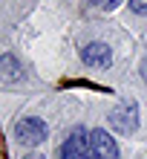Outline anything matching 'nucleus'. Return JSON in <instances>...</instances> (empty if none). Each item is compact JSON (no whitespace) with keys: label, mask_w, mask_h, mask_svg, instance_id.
I'll use <instances>...</instances> for the list:
<instances>
[{"label":"nucleus","mask_w":147,"mask_h":159,"mask_svg":"<svg viewBox=\"0 0 147 159\" xmlns=\"http://www.w3.org/2000/svg\"><path fill=\"white\" fill-rule=\"evenodd\" d=\"M89 159H118V145L107 130L89 133Z\"/></svg>","instance_id":"4"},{"label":"nucleus","mask_w":147,"mask_h":159,"mask_svg":"<svg viewBox=\"0 0 147 159\" xmlns=\"http://www.w3.org/2000/svg\"><path fill=\"white\" fill-rule=\"evenodd\" d=\"M110 125H113V130H118L124 136L136 133V127H139V104L136 101H124L121 107H115L110 113Z\"/></svg>","instance_id":"2"},{"label":"nucleus","mask_w":147,"mask_h":159,"mask_svg":"<svg viewBox=\"0 0 147 159\" xmlns=\"http://www.w3.org/2000/svg\"><path fill=\"white\" fill-rule=\"evenodd\" d=\"M130 9L133 12H147V0H130Z\"/></svg>","instance_id":"8"},{"label":"nucleus","mask_w":147,"mask_h":159,"mask_svg":"<svg viewBox=\"0 0 147 159\" xmlns=\"http://www.w3.org/2000/svg\"><path fill=\"white\" fill-rule=\"evenodd\" d=\"M23 159H43L41 153H29V156H23Z\"/></svg>","instance_id":"9"},{"label":"nucleus","mask_w":147,"mask_h":159,"mask_svg":"<svg viewBox=\"0 0 147 159\" xmlns=\"http://www.w3.org/2000/svg\"><path fill=\"white\" fill-rule=\"evenodd\" d=\"M58 159H89V133L84 127H75L61 145Z\"/></svg>","instance_id":"3"},{"label":"nucleus","mask_w":147,"mask_h":159,"mask_svg":"<svg viewBox=\"0 0 147 159\" xmlns=\"http://www.w3.org/2000/svg\"><path fill=\"white\" fill-rule=\"evenodd\" d=\"M89 3H95V6H101V9H115L121 0H89Z\"/></svg>","instance_id":"7"},{"label":"nucleus","mask_w":147,"mask_h":159,"mask_svg":"<svg viewBox=\"0 0 147 159\" xmlns=\"http://www.w3.org/2000/svg\"><path fill=\"white\" fill-rule=\"evenodd\" d=\"M0 78L3 81H20L23 78V67L15 55H3L0 58Z\"/></svg>","instance_id":"6"},{"label":"nucleus","mask_w":147,"mask_h":159,"mask_svg":"<svg viewBox=\"0 0 147 159\" xmlns=\"http://www.w3.org/2000/svg\"><path fill=\"white\" fill-rule=\"evenodd\" d=\"M46 125H43V119H38V116H26V119H20L15 125V139L20 145H26V148H35V145H41L43 139H46Z\"/></svg>","instance_id":"1"},{"label":"nucleus","mask_w":147,"mask_h":159,"mask_svg":"<svg viewBox=\"0 0 147 159\" xmlns=\"http://www.w3.org/2000/svg\"><path fill=\"white\" fill-rule=\"evenodd\" d=\"M81 61L87 64V67H110L113 64V49H110L107 43H101V41H93V43H87L84 49H81Z\"/></svg>","instance_id":"5"}]
</instances>
